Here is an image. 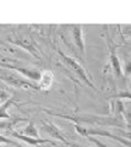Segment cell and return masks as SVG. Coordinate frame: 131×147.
Segmentation results:
<instances>
[{"label":"cell","instance_id":"obj_21","mask_svg":"<svg viewBox=\"0 0 131 147\" xmlns=\"http://www.w3.org/2000/svg\"><path fill=\"white\" fill-rule=\"evenodd\" d=\"M130 88H131V80H130Z\"/></svg>","mask_w":131,"mask_h":147},{"label":"cell","instance_id":"obj_17","mask_svg":"<svg viewBox=\"0 0 131 147\" xmlns=\"http://www.w3.org/2000/svg\"><path fill=\"white\" fill-rule=\"evenodd\" d=\"M0 144H6V145H12L13 142L10 140V139H7V137L5 136H3V135H0Z\"/></svg>","mask_w":131,"mask_h":147},{"label":"cell","instance_id":"obj_2","mask_svg":"<svg viewBox=\"0 0 131 147\" xmlns=\"http://www.w3.org/2000/svg\"><path fill=\"white\" fill-rule=\"evenodd\" d=\"M44 112L50 114L54 117H60L64 119H69V120L74 123H85V124H91V125H120V121H118L116 117H99V115H92V114H80V115H67V114H61V113H55L50 112V110L44 109Z\"/></svg>","mask_w":131,"mask_h":147},{"label":"cell","instance_id":"obj_23","mask_svg":"<svg viewBox=\"0 0 131 147\" xmlns=\"http://www.w3.org/2000/svg\"><path fill=\"white\" fill-rule=\"evenodd\" d=\"M20 147H25V146H20Z\"/></svg>","mask_w":131,"mask_h":147},{"label":"cell","instance_id":"obj_12","mask_svg":"<svg viewBox=\"0 0 131 147\" xmlns=\"http://www.w3.org/2000/svg\"><path fill=\"white\" fill-rule=\"evenodd\" d=\"M21 135H24V136H27V137H33V139H40V136H39V132H38V129L37 126H36V124L32 121V120H30L28 124L26 125V127L20 132Z\"/></svg>","mask_w":131,"mask_h":147},{"label":"cell","instance_id":"obj_9","mask_svg":"<svg viewBox=\"0 0 131 147\" xmlns=\"http://www.w3.org/2000/svg\"><path fill=\"white\" fill-rule=\"evenodd\" d=\"M42 126H43V130L46 131L50 137H53V139H55V140H59L64 145L69 144V141L66 140L65 135L62 134L61 130L54 123L49 121V120H42Z\"/></svg>","mask_w":131,"mask_h":147},{"label":"cell","instance_id":"obj_8","mask_svg":"<svg viewBox=\"0 0 131 147\" xmlns=\"http://www.w3.org/2000/svg\"><path fill=\"white\" fill-rule=\"evenodd\" d=\"M82 28H83L82 25H72L71 26V33H72V39H74L75 47L79 50L83 63H86L87 61V55H86V44H85Z\"/></svg>","mask_w":131,"mask_h":147},{"label":"cell","instance_id":"obj_11","mask_svg":"<svg viewBox=\"0 0 131 147\" xmlns=\"http://www.w3.org/2000/svg\"><path fill=\"white\" fill-rule=\"evenodd\" d=\"M54 81V74L49 70H44L40 72V79L37 82L39 91H48L52 87Z\"/></svg>","mask_w":131,"mask_h":147},{"label":"cell","instance_id":"obj_22","mask_svg":"<svg viewBox=\"0 0 131 147\" xmlns=\"http://www.w3.org/2000/svg\"><path fill=\"white\" fill-rule=\"evenodd\" d=\"M0 147H4V146H1V145H0Z\"/></svg>","mask_w":131,"mask_h":147},{"label":"cell","instance_id":"obj_10","mask_svg":"<svg viewBox=\"0 0 131 147\" xmlns=\"http://www.w3.org/2000/svg\"><path fill=\"white\" fill-rule=\"evenodd\" d=\"M11 135L12 136H15L17 137L19 140L21 141H24L26 142L27 145H31V146H40V145H43V144H53V145H55V142L52 141V140H49V139H33V137H27V136H24V135H21L19 131H11Z\"/></svg>","mask_w":131,"mask_h":147},{"label":"cell","instance_id":"obj_7","mask_svg":"<svg viewBox=\"0 0 131 147\" xmlns=\"http://www.w3.org/2000/svg\"><path fill=\"white\" fill-rule=\"evenodd\" d=\"M3 67L5 69H12L13 71H16L17 74H20L21 76H24L25 79L32 81V82H37L40 79V71L38 69H33V67H25L21 65H16V64H1Z\"/></svg>","mask_w":131,"mask_h":147},{"label":"cell","instance_id":"obj_4","mask_svg":"<svg viewBox=\"0 0 131 147\" xmlns=\"http://www.w3.org/2000/svg\"><path fill=\"white\" fill-rule=\"evenodd\" d=\"M75 130L76 132H77L79 135L81 136H83V137H89V136H103V137H110V139H114L116 141H119L121 142L123 145L125 146H130L131 147V142L128 141V140H125L123 139V137H119V136H116L114 134H112L110 131H108L105 130V129H103V127H97V126H82V125H79V124H76L75 125Z\"/></svg>","mask_w":131,"mask_h":147},{"label":"cell","instance_id":"obj_14","mask_svg":"<svg viewBox=\"0 0 131 147\" xmlns=\"http://www.w3.org/2000/svg\"><path fill=\"white\" fill-rule=\"evenodd\" d=\"M10 97H11V96L9 94V92H6L4 88L0 87V100H1V102H5V100H7Z\"/></svg>","mask_w":131,"mask_h":147},{"label":"cell","instance_id":"obj_13","mask_svg":"<svg viewBox=\"0 0 131 147\" xmlns=\"http://www.w3.org/2000/svg\"><path fill=\"white\" fill-rule=\"evenodd\" d=\"M12 104H15V102H13V98H12V97H10L7 100H5V102H3L1 104H0V119L10 120L11 117H10V114L7 113V109L10 108Z\"/></svg>","mask_w":131,"mask_h":147},{"label":"cell","instance_id":"obj_15","mask_svg":"<svg viewBox=\"0 0 131 147\" xmlns=\"http://www.w3.org/2000/svg\"><path fill=\"white\" fill-rule=\"evenodd\" d=\"M88 140H89V141H92L97 147H113V146H108V145H105V144H103V142H101V141L97 140V139H94V137H92V136H89V137H88Z\"/></svg>","mask_w":131,"mask_h":147},{"label":"cell","instance_id":"obj_1","mask_svg":"<svg viewBox=\"0 0 131 147\" xmlns=\"http://www.w3.org/2000/svg\"><path fill=\"white\" fill-rule=\"evenodd\" d=\"M56 52H58V54H59V58H60V61L62 64V67L66 70V72H71L72 74L70 79H72L75 82H77L76 79H79V84L80 85L82 84V85L91 87V88H93L94 91L97 90L96 86H94V84H93V81L91 80V77L88 76L87 71L85 70L83 66L81 65L77 60H75L74 58H71V57H69V55H66L65 53H62L60 49H58Z\"/></svg>","mask_w":131,"mask_h":147},{"label":"cell","instance_id":"obj_20","mask_svg":"<svg viewBox=\"0 0 131 147\" xmlns=\"http://www.w3.org/2000/svg\"><path fill=\"white\" fill-rule=\"evenodd\" d=\"M66 146L67 147H88V146H82V145H79V144H74V142H69Z\"/></svg>","mask_w":131,"mask_h":147},{"label":"cell","instance_id":"obj_24","mask_svg":"<svg viewBox=\"0 0 131 147\" xmlns=\"http://www.w3.org/2000/svg\"><path fill=\"white\" fill-rule=\"evenodd\" d=\"M130 50H131V47H130Z\"/></svg>","mask_w":131,"mask_h":147},{"label":"cell","instance_id":"obj_5","mask_svg":"<svg viewBox=\"0 0 131 147\" xmlns=\"http://www.w3.org/2000/svg\"><path fill=\"white\" fill-rule=\"evenodd\" d=\"M7 40H9V42H11L12 44L17 45V47L27 50V52H28L30 54H32L33 57L40 58V50L38 48V45L30 36L12 33V34H10L7 37Z\"/></svg>","mask_w":131,"mask_h":147},{"label":"cell","instance_id":"obj_3","mask_svg":"<svg viewBox=\"0 0 131 147\" xmlns=\"http://www.w3.org/2000/svg\"><path fill=\"white\" fill-rule=\"evenodd\" d=\"M0 80L5 82L9 86L15 87V88L39 91V87L36 82L27 80L24 76H21L20 74H17L16 71H10L7 69H0Z\"/></svg>","mask_w":131,"mask_h":147},{"label":"cell","instance_id":"obj_16","mask_svg":"<svg viewBox=\"0 0 131 147\" xmlns=\"http://www.w3.org/2000/svg\"><path fill=\"white\" fill-rule=\"evenodd\" d=\"M115 98H125V99H131V92H120V93L116 94Z\"/></svg>","mask_w":131,"mask_h":147},{"label":"cell","instance_id":"obj_6","mask_svg":"<svg viewBox=\"0 0 131 147\" xmlns=\"http://www.w3.org/2000/svg\"><path fill=\"white\" fill-rule=\"evenodd\" d=\"M105 39L108 44V50H109V66L116 77H123L124 72H123V67H121V64L119 60V57L116 54V44L110 38V34L108 32V30H105Z\"/></svg>","mask_w":131,"mask_h":147},{"label":"cell","instance_id":"obj_19","mask_svg":"<svg viewBox=\"0 0 131 147\" xmlns=\"http://www.w3.org/2000/svg\"><path fill=\"white\" fill-rule=\"evenodd\" d=\"M125 28H126V30H124V31H125V33L128 34L129 39H131V26H126Z\"/></svg>","mask_w":131,"mask_h":147},{"label":"cell","instance_id":"obj_18","mask_svg":"<svg viewBox=\"0 0 131 147\" xmlns=\"http://www.w3.org/2000/svg\"><path fill=\"white\" fill-rule=\"evenodd\" d=\"M123 71L125 72V75H131V61L126 63V65H125Z\"/></svg>","mask_w":131,"mask_h":147}]
</instances>
